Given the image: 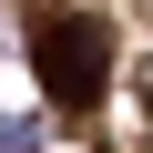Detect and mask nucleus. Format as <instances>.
<instances>
[{
    "mask_svg": "<svg viewBox=\"0 0 153 153\" xmlns=\"http://www.w3.org/2000/svg\"><path fill=\"white\" fill-rule=\"evenodd\" d=\"M31 71H41V92H51L61 112H92V102L112 92V31H102L92 10H51V21L31 31Z\"/></svg>",
    "mask_w": 153,
    "mask_h": 153,
    "instance_id": "f257e3e1",
    "label": "nucleus"
}]
</instances>
